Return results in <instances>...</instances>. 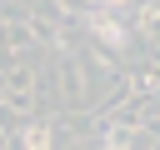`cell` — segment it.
<instances>
[{"instance_id":"obj_1","label":"cell","mask_w":160,"mask_h":150,"mask_svg":"<svg viewBox=\"0 0 160 150\" xmlns=\"http://www.w3.org/2000/svg\"><path fill=\"white\" fill-rule=\"evenodd\" d=\"M35 100H40V75L35 70H25V65H15V70H5L0 75V105L10 110V115H35Z\"/></svg>"},{"instance_id":"obj_5","label":"cell","mask_w":160,"mask_h":150,"mask_svg":"<svg viewBox=\"0 0 160 150\" xmlns=\"http://www.w3.org/2000/svg\"><path fill=\"white\" fill-rule=\"evenodd\" d=\"M140 85H145V90H160V65H155V70H150V75H145Z\"/></svg>"},{"instance_id":"obj_2","label":"cell","mask_w":160,"mask_h":150,"mask_svg":"<svg viewBox=\"0 0 160 150\" xmlns=\"http://www.w3.org/2000/svg\"><path fill=\"white\" fill-rule=\"evenodd\" d=\"M85 30H90L100 45H110V50H125V45H130V30H125V20H120L115 10H85Z\"/></svg>"},{"instance_id":"obj_3","label":"cell","mask_w":160,"mask_h":150,"mask_svg":"<svg viewBox=\"0 0 160 150\" xmlns=\"http://www.w3.org/2000/svg\"><path fill=\"white\" fill-rule=\"evenodd\" d=\"M20 145H25V150H55V140H50V125H45V120H25V130H20Z\"/></svg>"},{"instance_id":"obj_6","label":"cell","mask_w":160,"mask_h":150,"mask_svg":"<svg viewBox=\"0 0 160 150\" xmlns=\"http://www.w3.org/2000/svg\"><path fill=\"white\" fill-rule=\"evenodd\" d=\"M130 5H135V0H105V10H115V15H120V10H130Z\"/></svg>"},{"instance_id":"obj_4","label":"cell","mask_w":160,"mask_h":150,"mask_svg":"<svg viewBox=\"0 0 160 150\" xmlns=\"http://www.w3.org/2000/svg\"><path fill=\"white\" fill-rule=\"evenodd\" d=\"M140 25H145L150 35H160V10H155V5H145V10H140Z\"/></svg>"}]
</instances>
